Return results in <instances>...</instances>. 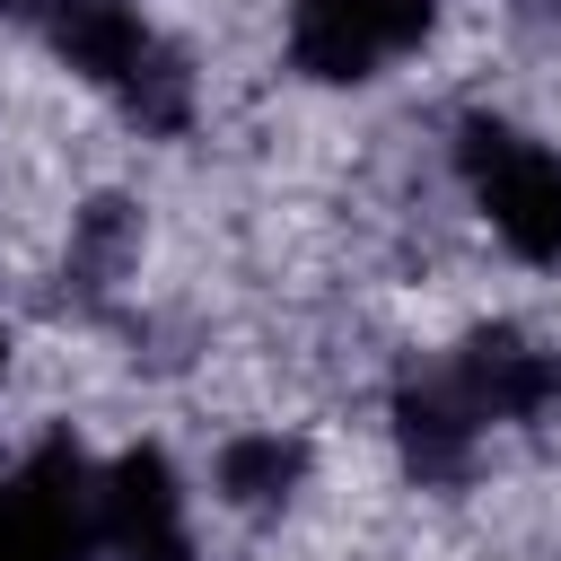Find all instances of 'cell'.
<instances>
[{"label": "cell", "instance_id": "6da1fadb", "mask_svg": "<svg viewBox=\"0 0 561 561\" xmlns=\"http://www.w3.org/2000/svg\"><path fill=\"white\" fill-rule=\"evenodd\" d=\"M44 35H53V53L70 70H88L96 88H114L140 131H184L193 123V70H184V53L158 44L123 0H53Z\"/></svg>", "mask_w": 561, "mask_h": 561}, {"label": "cell", "instance_id": "7a4b0ae2", "mask_svg": "<svg viewBox=\"0 0 561 561\" xmlns=\"http://www.w3.org/2000/svg\"><path fill=\"white\" fill-rule=\"evenodd\" d=\"M456 167L473 184V202L491 210V228L526 254V263H561V167L543 149H526L508 123L473 114L456 131Z\"/></svg>", "mask_w": 561, "mask_h": 561}, {"label": "cell", "instance_id": "3957f363", "mask_svg": "<svg viewBox=\"0 0 561 561\" xmlns=\"http://www.w3.org/2000/svg\"><path fill=\"white\" fill-rule=\"evenodd\" d=\"M96 552V473L70 438H44L0 482V561H88Z\"/></svg>", "mask_w": 561, "mask_h": 561}, {"label": "cell", "instance_id": "277c9868", "mask_svg": "<svg viewBox=\"0 0 561 561\" xmlns=\"http://www.w3.org/2000/svg\"><path fill=\"white\" fill-rule=\"evenodd\" d=\"M438 0H298L289 9V61L307 79H368L377 61L412 53L430 35Z\"/></svg>", "mask_w": 561, "mask_h": 561}, {"label": "cell", "instance_id": "5b68a950", "mask_svg": "<svg viewBox=\"0 0 561 561\" xmlns=\"http://www.w3.org/2000/svg\"><path fill=\"white\" fill-rule=\"evenodd\" d=\"M394 438H403V465H412L421 482H465L473 438H482V412H473V394L456 386V368L403 377V394H394Z\"/></svg>", "mask_w": 561, "mask_h": 561}, {"label": "cell", "instance_id": "8992f818", "mask_svg": "<svg viewBox=\"0 0 561 561\" xmlns=\"http://www.w3.org/2000/svg\"><path fill=\"white\" fill-rule=\"evenodd\" d=\"M456 386L473 394L482 421H535V412L561 394V368H552V351H535L517 324H482V333L456 351Z\"/></svg>", "mask_w": 561, "mask_h": 561}, {"label": "cell", "instance_id": "52a82bcc", "mask_svg": "<svg viewBox=\"0 0 561 561\" xmlns=\"http://www.w3.org/2000/svg\"><path fill=\"white\" fill-rule=\"evenodd\" d=\"M131 254H140V210H131L123 193H96V202L70 219V289L96 307V298L123 280Z\"/></svg>", "mask_w": 561, "mask_h": 561}, {"label": "cell", "instance_id": "ba28073f", "mask_svg": "<svg viewBox=\"0 0 561 561\" xmlns=\"http://www.w3.org/2000/svg\"><path fill=\"white\" fill-rule=\"evenodd\" d=\"M298 473H307V447L298 438H280V430H254V438H228L219 447V491H228V508H280L289 491H298Z\"/></svg>", "mask_w": 561, "mask_h": 561}, {"label": "cell", "instance_id": "9c48e42d", "mask_svg": "<svg viewBox=\"0 0 561 561\" xmlns=\"http://www.w3.org/2000/svg\"><path fill=\"white\" fill-rule=\"evenodd\" d=\"M53 0H0V18H44Z\"/></svg>", "mask_w": 561, "mask_h": 561}]
</instances>
